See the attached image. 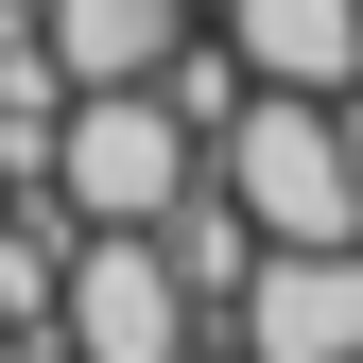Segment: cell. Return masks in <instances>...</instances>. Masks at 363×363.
I'll use <instances>...</instances> for the list:
<instances>
[{
	"label": "cell",
	"instance_id": "277c9868",
	"mask_svg": "<svg viewBox=\"0 0 363 363\" xmlns=\"http://www.w3.org/2000/svg\"><path fill=\"white\" fill-rule=\"evenodd\" d=\"M242 363H363V242H259L225 294Z\"/></svg>",
	"mask_w": 363,
	"mask_h": 363
},
{
	"label": "cell",
	"instance_id": "3957f363",
	"mask_svg": "<svg viewBox=\"0 0 363 363\" xmlns=\"http://www.w3.org/2000/svg\"><path fill=\"white\" fill-rule=\"evenodd\" d=\"M191 277L156 259V225H69V294H52V329L35 346H69V363H191Z\"/></svg>",
	"mask_w": 363,
	"mask_h": 363
},
{
	"label": "cell",
	"instance_id": "52a82bcc",
	"mask_svg": "<svg viewBox=\"0 0 363 363\" xmlns=\"http://www.w3.org/2000/svg\"><path fill=\"white\" fill-rule=\"evenodd\" d=\"M52 294H69V208L52 191H0V329H52Z\"/></svg>",
	"mask_w": 363,
	"mask_h": 363
},
{
	"label": "cell",
	"instance_id": "6da1fadb",
	"mask_svg": "<svg viewBox=\"0 0 363 363\" xmlns=\"http://www.w3.org/2000/svg\"><path fill=\"white\" fill-rule=\"evenodd\" d=\"M208 191L259 242H363V86H242L208 121Z\"/></svg>",
	"mask_w": 363,
	"mask_h": 363
},
{
	"label": "cell",
	"instance_id": "5b68a950",
	"mask_svg": "<svg viewBox=\"0 0 363 363\" xmlns=\"http://www.w3.org/2000/svg\"><path fill=\"white\" fill-rule=\"evenodd\" d=\"M242 86H363V0H208Z\"/></svg>",
	"mask_w": 363,
	"mask_h": 363
},
{
	"label": "cell",
	"instance_id": "9c48e42d",
	"mask_svg": "<svg viewBox=\"0 0 363 363\" xmlns=\"http://www.w3.org/2000/svg\"><path fill=\"white\" fill-rule=\"evenodd\" d=\"M0 363H35V346H18V329H0Z\"/></svg>",
	"mask_w": 363,
	"mask_h": 363
},
{
	"label": "cell",
	"instance_id": "ba28073f",
	"mask_svg": "<svg viewBox=\"0 0 363 363\" xmlns=\"http://www.w3.org/2000/svg\"><path fill=\"white\" fill-rule=\"evenodd\" d=\"M156 259H173V277H191V311H225V294H242V259H259V225L225 208L208 173H191V191L156 208Z\"/></svg>",
	"mask_w": 363,
	"mask_h": 363
},
{
	"label": "cell",
	"instance_id": "7a4b0ae2",
	"mask_svg": "<svg viewBox=\"0 0 363 363\" xmlns=\"http://www.w3.org/2000/svg\"><path fill=\"white\" fill-rule=\"evenodd\" d=\"M191 173H208V139L173 121V86H69V121H52V208L69 225H156Z\"/></svg>",
	"mask_w": 363,
	"mask_h": 363
},
{
	"label": "cell",
	"instance_id": "8992f818",
	"mask_svg": "<svg viewBox=\"0 0 363 363\" xmlns=\"http://www.w3.org/2000/svg\"><path fill=\"white\" fill-rule=\"evenodd\" d=\"M35 35H52L69 86H156L191 52V0H35Z\"/></svg>",
	"mask_w": 363,
	"mask_h": 363
}]
</instances>
